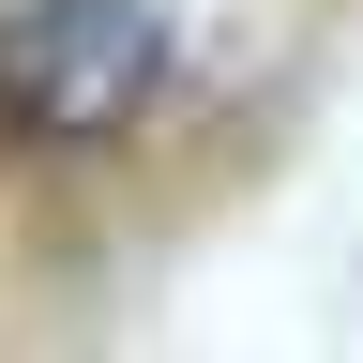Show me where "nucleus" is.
Masks as SVG:
<instances>
[{"label":"nucleus","instance_id":"nucleus-1","mask_svg":"<svg viewBox=\"0 0 363 363\" xmlns=\"http://www.w3.org/2000/svg\"><path fill=\"white\" fill-rule=\"evenodd\" d=\"M167 106L152 0H0V152H106Z\"/></svg>","mask_w":363,"mask_h":363}]
</instances>
